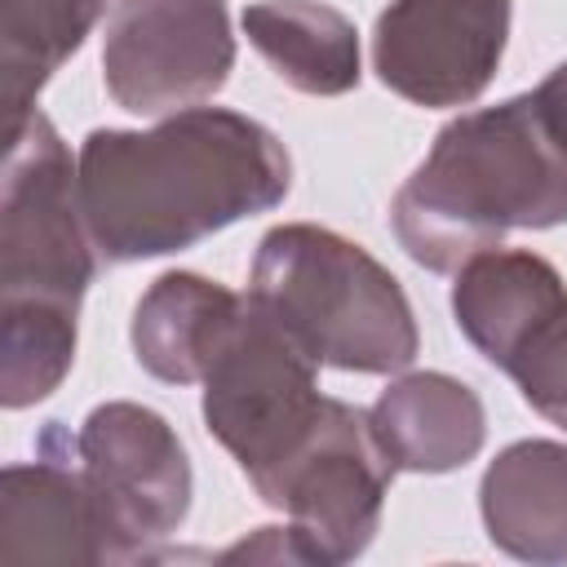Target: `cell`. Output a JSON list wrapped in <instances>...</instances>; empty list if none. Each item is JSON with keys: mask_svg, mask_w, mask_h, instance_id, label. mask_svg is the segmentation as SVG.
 <instances>
[{"mask_svg": "<svg viewBox=\"0 0 567 567\" xmlns=\"http://www.w3.org/2000/svg\"><path fill=\"white\" fill-rule=\"evenodd\" d=\"M75 186L97 257L146 261L284 204L292 159L266 124L186 106L142 133L93 128L80 142Z\"/></svg>", "mask_w": 567, "mask_h": 567, "instance_id": "cell-1", "label": "cell"}, {"mask_svg": "<svg viewBox=\"0 0 567 567\" xmlns=\"http://www.w3.org/2000/svg\"><path fill=\"white\" fill-rule=\"evenodd\" d=\"M567 221V62L532 93L478 106L439 128L399 186L390 226L425 270H461L509 230Z\"/></svg>", "mask_w": 567, "mask_h": 567, "instance_id": "cell-2", "label": "cell"}, {"mask_svg": "<svg viewBox=\"0 0 567 567\" xmlns=\"http://www.w3.org/2000/svg\"><path fill=\"white\" fill-rule=\"evenodd\" d=\"M66 142L44 111L9 137L0 186V403L49 399L75 363V319L97 270Z\"/></svg>", "mask_w": 567, "mask_h": 567, "instance_id": "cell-3", "label": "cell"}, {"mask_svg": "<svg viewBox=\"0 0 567 567\" xmlns=\"http://www.w3.org/2000/svg\"><path fill=\"white\" fill-rule=\"evenodd\" d=\"M244 297L319 368L385 377L403 372L421 346L403 284L363 244L328 226H270Z\"/></svg>", "mask_w": 567, "mask_h": 567, "instance_id": "cell-4", "label": "cell"}, {"mask_svg": "<svg viewBox=\"0 0 567 567\" xmlns=\"http://www.w3.org/2000/svg\"><path fill=\"white\" fill-rule=\"evenodd\" d=\"M315 359L284 337L252 301L204 372V425L257 487L306 439L328 394L315 385Z\"/></svg>", "mask_w": 567, "mask_h": 567, "instance_id": "cell-5", "label": "cell"}, {"mask_svg": "<svg viewBox=\"0 0 567 567\" xmlns=\"http://www.w3.org/2000/svg\"><path fill=\"white\" fill-rule=\"evenodd\" d=\"M390 478L394 465L385 461L368 412L341 399H323L297 452L252 492L270 509L288 514L319 563H350L372 545L381 527Z\"/></svg>", "mask_w": 567, "mask_h": 567, "instance_id": "cell-6", "label": "cell"}, {"mask_svg": "<svg viewBox=\"0 0 567 567\" xmlns=\"http://www.w3.org/2000/svg\"><path fill=\"white\" fill-rule=\"evenodd\" d=\"M235 66L226 0H115L102 31V80L120 111L164 120L208 102Z\"/></svg>", "mask_w": 567, "mask_h": 567, "instance_id": "cell-7", "label": "cell"}, {"mask_svg": "<svg viewBox=\"0 0 567 567\" xmlns=\"http://www.w3.org/2000/svg\"><path fill=\"white\" fill-rule=\"evenodd\" d=\"M80 474L111 527L120 563L151 558L190 514V456L177 430L142 403H97L75 430Z\"/></svg>", "mask_w": 567, "mask_h": 567, "instance_id": "cell-8", "label": "cell"}, {"mask_svg": "<svg viewBox=\"0 0 567 567\" xmlns=\"http://www.w3.org/2000/svg\"><path fill=\"white\" fill-rule=\"evenodd\" d=\"M509 0H390L372 31V66L416 106H470L496 75Z\"/></svg>", "mask_w": 567, "mask_h": 567, "instance_id": "cell-9", "label": "cell"}, {"mask_svg": "<svg viewBox=\"0 0 567 567\" xmlns=\"http://www.w3.org/2000/svg\"><path fill=\"white\" fill-rule=\"evenodd\" d=\"M0 563H120L111 527L80 470L9 465L0 478Z\"/></svg>", "mask_w": 567, "mask_h": 567, "instance_id": "cell-10", "label": "cell"}, {"mask_svg": "<svg viewBox=\"0 0 567 567\" xmlns=\"http://www.w3.org/2000/svg\"><path fill=\"white\" fill-rule=\"evenodd\" d=\"M563 310H567L563 275L527 248L474 252L452 284L456 328L501 372L532 341V332H540Z\"/></svg>", "mask_w": 567, "mask_h": 567, "instance_id": "cell-11", "label": "cell"}, {"mask_svg": "<svg viewBox=\"0 0 567 567\" xmlns=\"http://www.w3.org/2000/svg\"><path fill=\"white\" fill-rule=\"evenodd\" d=\"M368 425L394 474H447L478 456L487 439L483 399L447 372H408L368 408Z\"/></svg>", "mask_w": 567, "mask_h": 567, "instance_id": "cell-12", "label": "cell"}, {"mask_svg": "<svg viewBox=\"0 0 567 567\" xmlns=\"http://www.w3.org/2000/svg\"><path fill=\"white\" fill-rule=\"evenodd\" d=\"M239 292L221 288L217 279H204L195 270H168L159 275L133 306V354L137 363L168 385L204 381L208 363L226 346L230 328L244 315Z\"/></svg>", "mask_w": 567, "mask_h": 567, "instance_id": "cell-13", "label": "cell"}, {"mask_svg": "<svg viewBox=\"0 0 567 567\" xmlns=\"http://www.w3.org/2000/svg\"><path fill=\"white\" fill-rule=\"evenodd\" d=\"M483 527L523 563H567V443H509L478 487Z\"/></svg>", "mask_w": 567, "mask_h": 567, "instance_id": "cell-14", "label": "cell"}, {"mask_svg": "<svg viewBox=\"0 0 567 567\" xmlns=\"http://www.w3.org/2000/svg\"><path fill=\"white\" fill-rule=\"evenodd\" d=\"M248 44L270 71L310 97H337L359 84V31L319 0H257L239 13Z\"/></svg>", "mask_w": 567, "mask_h": 567, "instance_id": "cell-15", "label": "cell"}, {"mask_svg": "<svg viewBox=\"0 0 567 567\" xmlns=\"http://www.w3.org/2000/svg\"><path fill=\"white\" fill-rule=\"evenodd\" d=\"M106 0H0V97L4 137H13L53 71L84 44Z\"/></svg>", "mask_w": 567, "mask_h": 567, "instance_id": "cell-16", "label": "cell"}, {"mask_svg": "<svg viewBox=\"0 0 567 567\" xmlns=\"http://www.w3.org/2000/svg\"><path fill=\"white\" fill-rule=\"evenodd\" d=\"M505 377L545 421L567 430V310L532 332V341L509 359Z\"/></svg>", "mask_w": 567, "mask_h": 567, "instance_id": "cell-17", "label": "cell"}, {"mask_svg": "<svg viewBox=\"0 0 567 567\" xmlns=\"http://www.w3.org/2000/svg\"><path fill=\"white\" fill-rule=\"evenodd\" d=\"M319 563L310 540L288 523V527H257V536H244L221 554V563Z\"/></svg>", "mask_w": 567, "mask_h": 567, "instance_id": "cell-18", "label": "cell"}]
</instances>
